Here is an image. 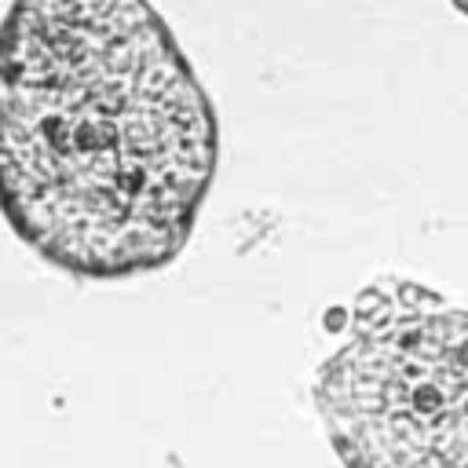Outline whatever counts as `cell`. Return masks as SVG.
Wrapping results in <instances>:
<instances>
[{"label":"cell","instance_id":"6da1fadb","mask_svg":"<svg viewBox=\"0 0 468 468\" xmlns=\"http://www.w3.org/2000/svg\"><path fill=\"white\" fill-rule=\"evenodd\" d=\"M219 128L150 0H11L0 18V216L95 282L168 267L212 190Z\"/></svg>","mask_w":468,"mask_h":468},{"label":"cell","instance_id":"7a4b0ae2","mask_svg":"<svg viewBox=\"0 0 468 468\" xmlns=\"http://www.w3.org/2000/svg\"><path fill=\"white\" fill-rule=\"evenodd\" d=\"M318 366L314 406L344 468H468V311H358Z\"/></svg>","mask_w":468,"mask_h":468},{"label":"cell","instance_id":"3957f363","mask_svg":"<svg viewBox=\"0 0 468 468\" xmlns=\"http://www.w3.org/2000/svg\"><path fill=\"white\" fill-rule=\"evenodd\" d=\"M450 4H453V7H457L464 18H468V0H450Z\"/></svg>","mask_w":468,"mask_h":468}]
</instances>
